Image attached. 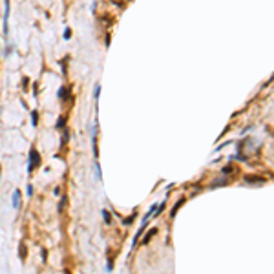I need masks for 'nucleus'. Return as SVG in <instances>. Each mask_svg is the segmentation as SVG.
<instances>
[{"label": "nucleus", "mask_w": 274, "mask_h": 274, "mask_svg": "<svg viewBox=\"0 0 274 274\" xmlns=\"http://www.w3.org/2000/svg\"><path fill=\"white\" fill-rule=\"evenodd\" d=\"M28 196H33V186L31 185H28Z\"/></svg>", "instance_id": "18"}, {"label": "nucleus", "mask_w": 274, "mask_h": 274, "mask_svg": "<svg viewBox=\"0 0 274 274\" xmlns=\"http://www.w3.org/2000/svg\"><path fill=\"white\" fill-rule=\"evenodd\" d=\"M99 95H101V84H95V93H93L95 101H99Z\"/></svg>", "instance_id": "13"}, {"label": "nucleus", "mask_w": 274, "mask_h": 274, "mask_svg": "<svg viewBox=\"0 0 274 274\" xmlns=\"http://www.w3.org/2000/svg\"><path fill=\"white\" fill-rule=\"evenodd\" d=\"M102 217H104V221H106V225H110V221H112V216H110V210H102Z\"/></svg>", "instance_id": "8"}, {"label": "nucleus", "mask_w": 274, "mask_h": 274, "mask_svg": "<svg viewBox=\"0 0 274 274\" xmlns=\"http://www.w3.org/2000/svg\"><path fill=\"white\" fill-rule=\"evenodd\" d=\"M183 203H185V197H183V199H179V201H177L176 205H174V208H172V212H170V217H176L177 210H179V208L183 207Z\"/></svg>", "instance_id": "3"}, {"label": "nucleus", "mask_w": 274, "mask_h": 274, "mask_svg": "<svg viewBox=\"0 0 274 274\" xmlns=\"http://www.w3.org/2000/svg\"><path fill=\"white\" fill-rule=\"evenodd\" d=\"M232 170H234V166H232V165H227L221 172H223V174H229V172H232Z\"/></svg>", "instance_id": "15"}, {"label": "nucleus", "mask_w": 274, "mask_h": 274, "mask_svg": "<svg viewBox=\"0 0 274 274\" xmlns=\"http://www.w3.org/2000/svg\"><path fill=\"white\" fill-rule=\"evenodd\" d=\"M26 256H28V249H26V245H24V243H20V259L24 261V259H26Z\"/></svg>", "instance_id": "7"}, {"label": "nucleus", "mask_w": 274, "mask_h": 274, "mask_svg": "<svg viewBox=\"0 0 274 274\" xmlns=\"http://www.w3.org/2000/svg\"><path fill=\"white\" fill-rule=\"evenodd\" d=\"M31 124H33V126H37V124H39V113H37V112H33V113H31Z\"/></svg>", "instance_id": "10"}, {"label": "nucleus", "mask_w": 274, "mask_h": 274, "mask_svg": "<svg viewBox=\"0 0 274 274\" xmlns=\"http://www.w3.org/2000/svg\"><path fill=\"white\" fill-rule=\"evenodd\" d=\"M70 97V88H60L59 90V99L60 101H68Z\"/></svg>", "instance_id": "4"}, {"label": "nucleus", "mask_w": 274, "mask_h": 274, "mask_svg": "<svg viewBox=\"0 0 274 274\" xmlns=\"http://www.w3.org/2000/svg\"><path fill=\"white\" fill-rule=\"evenodd\" d=\"M64 124H66V119L60 117V119H59V122H57V128H64Z\"/></svg>", "instance_id": "16"}, {"label": "nucleus", "mask_w": 274, "mask_h": 274, "mask_svg": "<svg viewBox=\"0 0 274 274\" xmlns=\"http://www.w3.org/2000/svg\"><path fill=\"white\" fill-rule=\"evenodd\" d=\"M135 216H137V210H134L132 214H130L126 219H124V221H122V223H124V225H132V223H134V219H135Z\"/></svg>", "instance_id": "6"}, {"label": "nucleus", "mask_w": 274, "mask_h": 274, "mask_svg": "<svg viewBox=\"0 0 274 274\" xmlns=\"http://www.w3.org/2000/svg\"><path fill=\"white\" fill-rule=\"evenodd\" d=\"M95 174H97V179L101 181V179H102V174H101V166H99V163L95 165Z\"/></svg>", "instance_id": "14"}, {"label": "nucleus", "mask_w": 274, "mask_h": 274, "mask_svg": "<svg viewBox=\"0 0 274 274\" xmlns=\"http://www.w3.org/2000/svg\"><path fill=\"white\" fill-rule=\"evenodd\" d=\"M245 181L247 183H265L267 179L265 177H259V176H245Z\"/></svg>", "instance_id": "2"}, {"label": "nucleus", "mask_w": 274, "mask_h": 274, "mask_svg": "<svg viewBox=\"0 0 274 274\" xmlns=\"http://www.w3.org/2000/svg\"><path fill=\"white\" fill-rule=\"evenodd\" d=\"M156 232H157V229H152V230L146 234V238H144V243H148V241H150V238H152V236H156Z\"/></svg>", "instance_id": "11"}, {"label": "nucleus", "mask_w": 274, "mask_h": 274, "mask_svg": "<svg viewBox=\"0 0 274 274\" xmlns=\"http://www.w3.org/2000/svg\"><path fill=\"white\" fill-rule=\"evenodd\" d=\"M229 183V179L227 177H223V179H216V183H212V186H219V185H227Z\"/></svg>", "instance_id": "9"}, {"label": "nucleus", "mask_w": 274, "mask_h": 274, "mask_svg": "<svg viewBox=\"0 0 274 274\" xmlns=\"http://www.w3.org/2000/svg\"><path fill=\"white\" fill-rule=\"evenodd\" d=\"M64 39H66V40H68V39H71V29H70V28L66 29V33H64Z\"/></svg>", "instance_id": "17"}, {"label": "nucleus", "mask_w": 274, "mask_h": 274, "mask_svg": "<svg viewBox=\"0 0 274 274\" xmlns=\"http://www.w3.org/2000/svg\"><path fill=\"white\" fill-rule=\"evenodd\" d=\"M64 274H70V271H66V272H64Z\"/></svg>", "instance_id": "19"}, {"label": "nucleus", "mask_w": 274, "mask_h": 274, "mask_svg": "<svg viewBox=\"0 0 274 274\" xmlns=\"http://www.w3.org/2000/svg\"><path fill=\"white\" fill-rule=\"evenodd\" d=\"M40 166V156L35 148H31L29 152V165H28V174H33V170H37Z\"/></svg>", "instance_id": "1"}, {"label": "nucleus", "mask_w": 274, "mask_h": 274, "mask_svg": "<svg viewBox=\"0 0 274 274\" xmlns=\"http://www.w3.org/2000/svg\"><path fill=\"white\" fill-rule=\"evenodd\" d=\"M163 210H165V201H163V203H161V205H159V210H156V212H154V217H157V216L161 214V212H163Z\"/></svg>", "instance_id": "12"}, {"label": "nucleus", "mask_w": 274, "mask_h": 274, "mask_svg": "<svg viewBox=\"0 0 274 274\" xmlns=\"http://www.w3.org/2000/svg\"><path fill=\"white\" fill-rule=\"evenodd\" d=\"M19 205H20V192L15 190V192H13V208L19 210Z\"/></svg>", "instance_id": "5"}]
</instances>
